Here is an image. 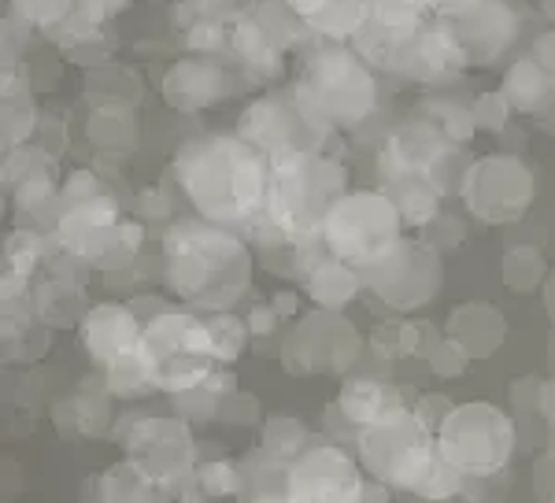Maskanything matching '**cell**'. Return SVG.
Segmentation results:
<instances>
[{
	"mask_svg": "<svg viewBox=\"0 0 555 503\" xmlns=\"http://www.w3.org/2000/svg\"><path fill=\"white\" fill-rule=\"evenodd\" d=\"M52 237H41L38 230H12L4 237V271L34 278L41 267H49Z\"/></svg>",
	"mask_w": 555,
	"mask_h": 503,
	"instance_id": "obj_30",
	"label": "cell"
},
{
	"mask_svg": "<svg viewBox=\"0 0 555 503\" xmlns=\"http://www.w3.org/2000/svg\"><path fill=\"white\" fill-rule=\"evenodd\" d=\"M400 230H404V215L389 189H374V193L363 189V193H345L330 208L322 222V245L330 256L352 263L356 271H371L404 241Z\"/></svg>",
	"mask_w": 555,
	"mask_h": 503,
	"instance_id": "obj_7",
	"label": "cell"
},
{
	"mask_svg": "<svg viewBox=\"0 0 555 503\" xmlns=\"http://www.w3.org/2000/svg\"><path fill=\"white\" fill-rule=\"evenodd\" d=\"M93 4H96V8H104V12H107V8H115V4H122V0H93Z\"/></svg>",
	"mask_w": 555,
	"mask_h": 503,
	"instance_id": "obj_51",
	"label": "cell"
},
{
	"mask_svg": "<svg viewBox=\"0 0 555 503\" xmlns=\"http://www.w3.org/2000/svg\"><path fill=\"white\" fill-rule=\"evenodd\" d=\"M504 96L512 101L515 112H544L555 107V70L544 67L541 60H522L507 70Z\"/></svg>",
	"mask_w": 555,
	"mask_h": 503,
	"instance_id": "obj_26",
	"label": "cell"
},
{
	"mask_svg": "<svg viewBox=\"0 0 555 503\" xmlns=\"http://www.w3.org/2000/svg\"><path fill=\"white\" fill-rule=\"evenodd\" d=\"M141 330H145V322L138 319L133 304L107 300V304H89L82 326H78V337H82L86 352L93 356V363L104 371V366L138 356Z\"/></svg>",
	"mask_w": 555,
	"mask_h": 503,
	"instance_id": "obj_17",
	"label": "cell"
},
{
	"mask_svg": "<svg viewBox=\"0 0 555 503\" xmlns=\"http://www.w3.org/2000/svg\"><path fill=\"white\" fill-rule=\"evenodd\" d=\"M533 408H537V415H541L555 429V377H552V382L537 385V403H533Z\"/></svg>",
	"mask_w": 555,
	"mask_h": 503,
	"instance_id": "obj_47",
	"label": "cell"
},
{
	"mask_svg": "<svg viewBox=\"0 0 555 503\" xmlns=\"http://www.w3.org/2000/svg\"><path fill=\"white\" fill-rule=\"evenodd\" d=\"M360 334L337 311L315 308L293 326L282 348V366L297 377L311 374H345L360 359Z\"/></svg>",
	"mask_w": 555,
	"mask_h": 503,
	"instance_id": "obj_11",
	"label": "cell"
},
{
	"mask_svg": "<svg viewBox=\"0 0 555 503\" xmlns=\"http://www.w3.org/2000/svg\"><path fill=\"white\" fill-rule=\"evenodd\" d=\"M237 392V382L230 371H222V363L215 366V371L204 377L201 385H193V389L178 392L175 403H178V415L185 422H208V418H219L222 408H227V400Z\"/></svg>",
	"mask_w": 555,
	"mask_h": 503,
	"instance_id": "obj_27",
	"label": "cell"
},
{
	"mask_svg": "<svg viewBox=\"0 0 555 503\" xmlns=\"http://www.w3.org/2000/svg\"><path fill=\"white\" fill-rule=\"evenodd\" d=\"M175 178L196 215L245 230L271 201V156L248 138H204L182 149Z\"/></svg>",
	"mask_w": 555,
	"mask_h": 503,
	"instance_id": "obj_1",
	"label": "cell"
},
{
	"mask_svg": "<svg viewBox=\"0 0 555 503\" xmlns=\"http://www.w3.org/2000/svg\"><path fill=\"white\" fill-rule=\"evenodd\" d=\"M15 12L23 15L26 23H38V26H56L60 20H67L75 0H12Z\"/></svg>",
	"mask_w": 555,
	"mask_h": 503,
	"instance_id": "obj_38",
	"label": "cell"
},
{
	"mask_svg": "<svg viewBox=\"0 0 555 503\" xmlns=\"http://www.w3.org/2000/svg\"><path fill=\"white\" fill-rule=\"evenodd\" d=\"M300 104L322 130L352 126L374 107V78L360 60L341 49L319 52L300 82Z\"/></svg>",
	"mask_w": 555,
	"mask_h": 503,
	"instance_id": "obj_9",
	"label": "cell"
},
{
	"mask_svg": "<svg viewBox=\"0 0 555 503\" xmlns=\"http://www.w3.org/2000/svg\"><path fill=\"white\" fill-rule=\"evenodd\" d=\"M360 460L389 489L415 492L418 500H452L467 492V474L444 463L437 434L411 408L360 429Z\"/></svg>",
	"mask_w": 555,
	"mask_h": 503,
	"instance_id": "obj_4",
	"label": "cell"
},
{
	"mask_svg": "<svg viewBox=\"0 0 555 503\" xmlns=\"http://www.w3.org/2000/svg\"><path fill=\"white\" fill-rule=\"evenodd\" d=\"M544 304H548V314L555 319V271H548V278H544Z\"/></svg>",
	"mask_w": 555,
	"mask_h": 503,
	"instance_id": "obj_50",
	"label": "cell"
},
{
	"mask_svg": "<svg viewBox=\"0 0 555 503\" xmlns=\"http://www.w3.org/2000/svg\"><path fill=\"white\" fill-rule=\"evenodd\" d=\"M245 322H248V334L253 337H274L285 319L278 314L274 304H253V311L245 314Z\"/></svg>",
	"mask_w": 555,
	"mask_h": 503,
	"instance_id": "obj_44",
	"label": "cell"
},
{
	"mask_svg": "<svg viewBox=\"0 0 555 503\" xmlns=\"http://www.w3.org/2000/svg\"><path fill=\"white\" fill-rule=\"evenodd\" d=\"M441 30L463 52V60L486 63L500 56L515 34V15L500 0H449L441 12Z\"/></svg>",
	"mask_w": 555,
	"mask_h": 503,
	"instance_id": "obj_15",
	"label": "cell"
},
{
	"mask_svg": "<svg viewBox=\"0 0 555 503\" xmlns=\"http://www.w3.org/2000/svg\"><path fill=\"white\" fill-rule=\"evenodd\" d=\"M167 489L138 460H122L101 478V500H159Z\"/></svg>",
	"mask_w": 555,
	"mask_h": 503,
	"instance_id": "obj_28",
	"label": "cell"
},
{
	"mask_svg": "<svg viewBox=\"0 0 555 503\" xmlns=\"http://www.w3.org/2000/svg\"><path fill=\"white\" fill-rule=\"evenodd\" d=\"M437 330L426 326V322H415V319H404V314H392L374 326L371 334V352L382 359V363H400V359H411V356H429L437 345Z\"/></svg>",
	"mask_w": 555,
	"mask_h": 503,
	"instance_id": "obj_23",
	"label": "cell"
},
{
	"mask_svg": "<svg viewBox=\"0 0 555 503\" xmlns=\"http://www.w3.org/2000/svg\"><path fill=\"white\" fill-rule=\"evenodd\" d=\"M185 41H190L193 52H219L222 41H227V26L219 20H201V23H193V30Z\"/></svg>",
	"mask_w": 555,
	"mask_h": 503,
	"instance_id": "obj_43",
	"label": "cell"
},
{
	"mask_svg": "<svg viewBox=\"0 0 555 503\" xmlns=\"http://www.w3.org/2000/svg\"><path fill=\"white\" fill-rule=\"evenodd\" d=\"M256 411H259L256 397H241V392H234V397L227 400V408H222L219 418H227V422H253Z\"/></svg>",
	"mask_w": 555,
	"mask_h": 503,
	"instance_id": "obj_45",
	"label": "cell"
},
{
	"mask_svg": "<svg viewBox=\"0 0 555 503\" xmlns=\"http://www.w3.org/2000/svg\"><path fill=\"white\" fill-rule=\"evenodd\" d=\"M311 448V434L300 418H267L263 426V452L278 463H297Z\"/></svg>",
	"mask_w": 555,
	"mask_h": 503,
	"instance_id": "obj_31",
	"label": "cell"
},
{
	"mask_svg": "<svg viewBox=\"0 0 555 503\" xmlns=\"http://www.w3.org/2000/svg\"><path fill=\"white\" fill-rule=\"evenodd\" d=\"M164 278L190 308L204 314L230 311L253 282V252L234 227L196 215L167 227Z\"/></svg>",
	"mask_w": 555,
	"mask_h": 503,
	"instance_id": "obj_2",
	"label": "cell"
},
{
	"mask_svg": "<svg viewBox=\"0 0 555 503\" xmlns=\"http://www.w3.org/2000/svg\"><path fill=\"white\" fill-rule=\"evenodd\" d=\"M345 196V170L315 149L271 156V201L267 215L285 241H322V222Z\"/></svg>",
	"mask_w": 555,
	"mask_h": 503,
	"instance_id": "obj_5",
	"label": "cell"
},
{
	"mask_svg": "<svg viewBox=\"0 0 555 503\" xmlns=\"http://www.w3.org/2000/svg\"><path fill=\"white\" fill-rule=\"evenodd\" d=\"M537 60H541L548 70H555V34H548V38L537 41Z\"/></svg>",
	"mask_w": 555,
	"mask_h": 503,
	"instance_id": "obj_48",
	"label": "cell"
},
{
	"mask_svg": "<svg viewBox=\"0 0 555 503\" xmlns=\"http://www.w3.org/2000/svg\"><path fill=\"white\" fill-rule=\"evenodd\" d=\"M89 138L104 152H127L138 145V126L119 107H96L93 122H89Z\"/></svg>",
	"mask_w": 555,
	"mask_h": 503,
	"instance_id": "obj_33",
	"label": "cell"
},
{
	"mask_svg": "<svg viewBox=\"0 0 555 503\" xmlns=\"http://www.w3.org/2000/svg\"><path fill=\"white\" fill-rule=\"evenodd\" d=\"M423 241L429 248H437V252H449V248H455L463 241V227H460V222H452V219H444V215H437L429 227H423Z\"/></svg>",
	"mask_w": 555,
	"mask_h": 503,
	"instance_id": "obj_41",
	"label": "cell"
},
{
	"mask_svg": "<svg viewBox=\"0 0 555 503\" xmlns=\"http://www.w3.org/2000/svg\"><path fill=\"white\" fill-rule=\"evenodd\" d=\"M104 382L115 400H145L149 392H159L156 385H152V377L145 374V366L138 363V356L104 366Z\"/></svg>",
	"mask_w": 555,
	"mask_h": 503,
	"instance_id": "obj_36",
	"label": "cell"
},
{
	"mask_svg": "<svg viewBox=\"0 0 555 503\" xmlns=\"http://www.w3.org/2000/svg\"><path fill=\"white\" fill-rule=\"evenodd\" d=\"M548 278V259L533 245H512L504 256V282L512 293H533Z\"/></svg>",
	"mask_w": 555,
	"mask_h": 503,
	"instance_id": "obj_32",
	"label": "cell"
},
{
	"mask_svg": "<svg viewBox=\"0 0 555 503\" xmlns=\"http://www.w3.org/2000/svg\"><path fill=\"white\" fill-rule=\"evenodd\" d=\"M460 196L481 222H515L533 204V175L515 156H481L463 170Z\"/></svg>",
	"mask_w": 555,
	"mask_h": 503,
	"instance_id": "obj_12",
	"label": "cell"
},
{
	"mask_svg": "<svg viewBox=\"0 0 555 503\" xmlns=\"http://www.w3.org/2000/svg\"><path fill=\"white\" fill-rule=\"evenodd\" d=\"M363 285L397 314L426 308L441 293V252L429 248L423 237H404L382 263L363 271Z\"/></svg>",
	"mask_w": 555,
	"mask_h": 503,
	"instance_id": "obj_10",
	"label": "cell"
},
{
	"mask_svg": "<svg viewBox=\"0 0 555 503\" xmlns=\"http://www.w3.org/2000/svg\"><path fill=\"white\" fill-rule=\"evenodd\" d=\"M4 185L15 201L20 215H44V208L56 211L60 189L56 175H52V156L38 149H8L4 159Z\"/></svg>",
	"mask_w": 555,
	"mask_h": 503,
	"instance_id": "obj_18",
	"label": "cell"
},
{
	"mask_svg": "<svg viewBox=\"0 0 555 503\" xmlns=\"http://www.w3.org/2000/svg\"><path fill=\"white\" fill-rule=\"evenodd\" d=\"M319 133H322V126L311 119L308 107L300 101H282V96L253 104L245 112V119H241V138L259 145L267 156L315 149Z\"/></svg>",
	"mask_w": 555,
	"mask_h": 503,
	"instance_id": "obj_16",
	"label": "cell"
},
{
	"mask_svg": "<svg viewBox=\"0 0 555 503\" xmlns=\"http://www.w3.org/2000/svg\"><path fill=\"white\" fill-rule=\"evenodd\" d=\"M400 408H408L404 392H400L397 385L382 382V377H348L334 400V411L356 429V434L374 426V422L397 415Z\"/></svg>",
	"mask_w": 555,
	"mask_h": 503,
	"instance_id": "obj_20",
	"label": "cell"
},
{
	"mask_svg": "<svg viewBox=\"0 0 555 503\" xmlns=\"http://www.w3.org/2000/svg\"><path fill=\"white\" fill-rule=\"evenodd\" d=\"M271 304L278 308V314H282V319H293V311H297V293H278Z\"/></svg>",
	"mask_w": 555,
	"mask_h": 503,
	"instance_id": "obj_49",
	"label": "cell"
},
{
	"mask_svg": "<svg viewBox=\"0 0 555 503\" xmlns=\"http://www.w3.org/2000/svg\"><path fill=\"white\" fill-rule=\"evenodd\" d=\"M444 334H449L452 340H460L470 359H489L500 345H504L507 322H504V314L492 308V304L467 300L449 314Z\"/></svg>",
	"mask_w": 555,
	"mask_h": 503,
	"instance_id": "obj_21",
	"label": "cell"
},
{
	"mask_svg": "<svg viewBox=\"0 0 555 503\" xmlns=\"http://www.w3.org/2000/svg\"><path fill=\"white\" fill-rule=\"evenodd\" d=\"M164 215H167L164 193H159V189H145V193L138 196V219L141 222H156V219H164Z\"/></svg>",
	"mask_w": 555,
	"mask_h": 503,
	"instance_id": "obj_46",
	"label": "cell"
},
{
	"mask_svg": "<svg viewBox=\"0 0 555 503\" xmlns=\"http://www.w3.org/2000/svg\"><path fill=\"white\" fill-rule=\"evenodd\" d=\"M222 78L227 75L211 70L208 63H182V67H175L171 75H167L164 93L178 112H201L204 104H211L215 96L227 93Z\"/></svg>",
	"mask_w": 555,
	"mask_h": 503,
	"instance_id": "obj_25",
	"label": "cell"
},
{
	"mask_svg": "<svg viewBox=\"0 0 555 503\" xmlns=\"http://www.w3.org/2000/svg\"><path fill=\"white\" fill-rule=\"evenodd\" d=\"M455 408V403L444 397V392H426V397H418V403L411 411H415L418 415V422H423L426 429H441V422H444V415H449V411Z\"/></svg>",
	"mask_w": 555,
	"mask_h": 503,
	"instance_id": "obj_42",
	"label": "cell"
},
{
	"mask_svg": "<svg viewBox=\"0 0 555 503\" xmlns=\"http://www.w3.org/2000/svg\"><path fill=\"white\" fill-rule=\"evenodd\" d=\"M107 400H112V389H107V382H86L82 389L70 397V411H75V429L82 437H104L107 434V418H112V408H107Z\"/></svg>",
	"mask_w": 555,
	"mask_h": 503,
	"instance_id": "obj_29",
	"label": "cell"
},
{
	"mask_svg": "<svg viewBox=\"0 0 555 503\" xmlns=\"http://www.w3.org/2000/svg\"><path fill=\"white\" fill-rule=\"evenodd\" d=\"M30 126H34V107L26 96H20V101H8L4 107V138H8V149H20L23 141H26V133H30Z\"/></svg>",
	"mask_w": 555,
	"mask_h": 503,
	"instance_id": "obj_39",
	"label": "cell"
},
{
	"mask_svg": "<svg viewBox=\"0 0 555 503\" xmlns=\"http://www.w3.org/2000/svg\"><path fill=\"white\" fill-rule=\"evenodd\" d=\"M426 363H429V371H434L437 377H463L474 359L467 356V348H463L460 340H452L449 334H444L434 345V352L426 356Z\"/></svg>",
	"mask_w": 555,
	"mask_h": 503,
	"instance_id": "obj_37",
	"label": "cell"
},
{
	"mask_svg": "<svg viewBox=\"0 0 555 503\" xmlns=\"http://www.w3.org/2000/svg\"><path fill=\"white\" fill-rule=\"evenodd\" d=\"M437 448L467 478H492L512 463L515 422L486 400L455 403L437 429Z\"/></svg>",
	"mask_w": 555,
	"mask_h": 503,
	"instance_id": "obj_8",
	"label": "cell"
},
{
	"mask_svg": "<svg viewBox=\"0 0 555 503\" xmlns=\"http://www.w3.org/2000/svg\"><path fill=\"white\" fill-rule=\"evenodd\" d=\"M149 222L122 215L112 185L96 170H75L60 189L52 237L96 271H127L145 248Z\"/></svg>",
	"mask_w": 555,
	"mask_h": 503,
	"instance_id": "obj_3",
	"label": "cell"
},
{
	"mask_svg": "<svg viewBox=\"0 0 555 503\" xmlns=\"http://www.w3.org/2000/svg\"><path fill=\"white\" fill-rule=\"evenodd\" d=\"M122 448L130 460H138L145 470L164 485L167 492L185 489L196 474V444L190 422L178 418H133L122 434Z\"/></svg>",
	"mask_w": 555,
	"mask_h": 503,
	"instance_id": "obj_13",
	"label": "cell"
},
{
	"mask_svg": "<svg viewBox=\"0 0 555 503\" xmlns=\"http://www.w3.org/2000/svg\"><path fill=\"white\" fill-rule=\"evenodd\" d=\"M470 112H474V122H478V126H489V130H500V126L507 122V115H512L515 107H512V101H507L504 93H492V96H478Z\"/></svg>",
	"mask_w": 555,
	"mask_h": 503,
	"instance_id": "obj_40",
	"label": "cell"
},
{
	"mask_svg": "<svg viewBox=\"0 0 555 503\" xmlns=\"http://www.w3.org/2000/svg\"><path fill=\"white\" fill-rule=\"evenodd\" d=\"M204 311L190 308H156L149 314L145 330H141V345H138V363L145 366V374L152 377L159 392H178L193 389L208 377L219 359L211 352V337H208V319H201Z\"/></svg>",
	"mask_w": 555,
	"mask_h": 503,
	"instance_id": "obj_6",
	"label": "cell"
},
{
	"mask_svg": "<svg viewBox=\"0 0 555 503\" xmlns=\"http://www.w3.org/2000/svg\"><path fill=\"white\" fill-rule=\"evenodd\" d=\"M208 337H211L215 359L227 366V363H234L241 352H245V345H248V337H253V334H248V322L237 319V314L211 311L208 314Z\"/></svg>",
	"mask_w": 555,
	"mask_h": 503,
	"instance_id": "obj_34",
	"label": "cell"
},
{
	"mask_svg": "<svg viewBox=\"0 0 555 503\" xmlns=\"http://www.w3.org/2000/svg\"><path fill=\"white\" fill-rule=\"evenodd\" d=\"M190 485H196V496H245V470L230 460H215L196 466Z\"/></svg>",
	"mask_w": 555,
	"mask_h": 503,
	"instance_id": "obj_35",
	"label": "cell"
},
{
	"mask_svg": "<svg viewBox=\"0 0 555 503\" xmlns=\"http://www.w3.org/2000/svg\"><path fill=\"white\" fill-rule=\"evenodd\" d=\"M300 285H304V296H308L315 308H326V311H341L363 285V271H356L352 263L345 259L330 256L326 245H319L315 252L308 256L300 271Z\"/></svg>",
	"mask_w": 555,
	"mask_h": 503,
	"instance_id": "obj_19",
	"label": "cell"
},
{
	"mask_svg": "<svg viewBox=\"0 0 555 503\" xmlns=\"http://www.w3.org/2000/svg\"><path fill=\"white\" fill-rule=\"evenodd\" d=\"M285 500L293 503H356L366 500V478L337 444H311L285 474Z\"/></svg>",
	"mask_w": 555,
	"mask_h": 503,
	"instance_id": "obj_14",
	"label": "cell"
},
{
	"mask_svg": "<svg viewBox=\"0 0 555 503\" xmlns=\"http://www.w3.org/2000/svg\"><path fill=\"white\" fill-rule=\"evenodd\" d=\"M82 289L86 285L75 282V278L49 271L44 282L34 285V311H38V319L52 330H78L89 311Z\"/></svg>",
	"mask_w": 555,
	"mask_h": 503,
	"instance_id": "obj_22",
	"label": "cell"
},
{
	"mask_svg": "<svg viewBox=\"0 0 555 503\" xmlns=\"http://www.w3.org/2000/svg\"><path fill=\"white\" fill-rule=\"evenodd\" d=\"M389 196L397 201L400 215H404V227L423 230L441 215V193L444 185L429 175H389Z\"/></svg>",
	"mask_w": 555,
	"mask_h": 503,
	"instance_id": "obj_24",
	"label": "cell"
}]
</instances>
